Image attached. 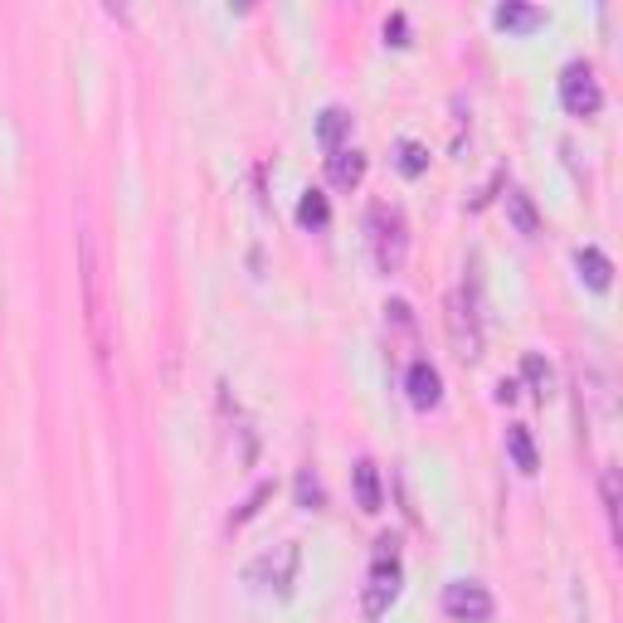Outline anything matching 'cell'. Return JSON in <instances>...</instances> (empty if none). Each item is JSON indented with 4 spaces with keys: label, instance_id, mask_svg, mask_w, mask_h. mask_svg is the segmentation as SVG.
Masks as SVG:
<instances>
[{
    "label": "cell",
    "instance_id": "1",
    "mask_svg": "<svg viewBox=\"0 0 623 623\" xmlns=\"http://www.w3.org/2000/svg\"><path fill=\"white\" fill-rule=\"evenodd\" d=\"M400 580H404L400 541H395V536H380L375 550H370V575H366V594H361V614H366V619H380V614L400 599Z\"/></svg>",
    "mask_w": 623,
    "mask_h": 623
},
{
    "label": "cell",
    "instance_id": "2",
    "mask_svg": "<svg viewBox=\"0 0 623 623\" xmlns=\"http://www.w3.org/2000/svg\"><path fill=\"white\" fill-rule=\"evenodd\" d=\"M366 234H370V254L380 273H400L404 254H409V224L395 205H370L366 215Z\"/></svg>",
    "mask_w": 623,
    "mask_h": 623
},
{
    "label": "cell",
    "instance_id": "3",
    "mask_svg": "<svg viewBox=\"0 0 623 623\" xmlns=\"http://www.w3.org/2000/svg\"><path fill=\"white\" fill-rule=\"evenodd\" d=\"M297 565H302V546L297 541H278L273 550H263L249 560L244 580L258 589H278V594H293V580H297Z\"/></svg>",
    "mask_w": 623,
    "mask_h": 623
},
{
    "label": "cell",
    "instance_id": "4",
    "mask_svg": "<svg viewBox=\"0 0 623 623\" xmlns=\"http://www.w3.org/2000/svg\"><path fill=\"white\" fill-rule=\"evenodd\" d=\"M443 322H448V336H453V351H458L463 361H477V356H482V317H477V302L463 293V288L448 293Z\"/></svg>",
    "mask_w": 623,
    "mask_h": 623
},
{
    "label": "cell",
    "instance_id": "5",
    "mask_svg": "<svg viewBox=\"0 0 623 623\" xmlns=\"http://www.w3.org/2000/svg\"><path fill=\"white\" fill-rule=\"evenodd\" d=\"M560 103L570 117H594L599 103H604V88H599V78L589 69L585 59H570L565 69H560Z\"/></svg>",
    "mask_w": 623,
    "mask_h": 623
},
{
    "label": "cell",
    "instance_id": "6",
    "mask_svg": "<svg viewBox=\"0 0 623 623\" xmlns=\"http://www.w3.org/2000/svg\"><path fill=\"white\" fill-rule=\"evenodd\" d=\"M492 589L477 585V580H453V585H443V614L458 623H487L492 619Z\"/></svg>",
    "mask_w": 623,
    "mask_h": 623
},
{
    "label": "cell",
    "instance_id": "7",
    "mask_svg": "<svg viewBox=\"0 0 623 623\" xmlns=\"http://www.w3.org/2000/svg\"><path fill=\"white\" fill-rule=\"evenodd\" d=\"M78 258H83V283H88V322H93V341H98V356H108L103 297H98V244H93V234H88V229L78 234Z\"/></svg>",
    "mask_w": 623,
    "mask_h": 623
},
{
    "label": "cell",
    "instance_id": "8",
    "mask_svg": "<svg viewBox=\"0 0 623 623\" xmlns=\"http://www.w3.org/2000/svg\"><path fill=\"white\" fill-rule=\"evenodd\" d=\"M404 390H409V404H414V409H434V404L443 400L439 370L429 366L424 356H419V361H409V370H404Z\"/></svg>",
    "mask_w": 623,
    "mask_h": 623
},
{
    "label": "cell",
    "instance_id": "9",
    "mask_svg": "<svg viewBox=\"0 0 623 623\" xmlns=\"http://www.w3.org/2000/svg\"><path fill=\"white\" fill-rule=\"evenodd\" d=\"M327 181L341 185V190H356V185L366 181V151H356V147L327 151Z\"/></svg>",
    "mask_w": 623,
    "mask_h": 623
},
{
    "label": "cell",
    "instance_id": "10",
    "mask_svg": "<svg viewBox=\"0 0 623 623\" xmlns=\"http://www.w3.org/2000/svg\"><path fill=\"white\" fill-rule=\"evenodd\" d=\"M351 482H356V507H361V512H380V507H385V487H380V468H375L370 458H361V463L351 468Z\"/></svg>",
    "mask_w": 623,
    "mask_h": 623
},
{
    "label": "cell",
    "instance_id": "11",
    "mask_svg": "<svg viewBox=\"0 0 623 623\" xmlns=\"http://www.w3.org/2000/svg\"><path fill=\"white\" fill-rule=\"evenodd\" d=\"M351 127H356V117L331 103V108H322V117H317V142L327 151H341L346 147V137H351Z\"/></svg>",
    "mask_w": 623,
    "mask_h": 623
},
{
    "label": "cell",
    "instance_id": "12",
    "mask_svg": "<svg viewBox=\"0 0 623 623\" xmlns=\"http://www.w3.org/2000/svg\"><path fill=\"white\" fill-rule=\"evenodd\" d=\"M575 268H580V278H585L594 293H604V288H609V278H614V263H609V254H604V249H594V244L575 249Z\"/></svg>",
    "mask_w": 623,
    "mask_h": 623
},
{
    "label": "cell",
    "instance_id": "13",
    "mask_svg": "<svg viewBox=\"0 0 623 623\" xmlns=\"http://www.w3.org/2000/svg\"><path fill=\"white\" fill-rule=\"evenodd\" d=\"M507 215H512L516 234H526V239L541 234V215H536V205H531V195L521 185H507Z\"/></svg>",
    "mask_w": 623,
    "mask_h": 623
},
{
    "label": "cell",
    "instance_id": "14",
    "mask_svg": "<svg viewBox=\"0 0 623 623\" xmlns=\"http://www.w3.org/2000/svg\"><path fill=\"white\" fill-rule=\"evenodd\" d=\"M507 453H512V463L526 477L541 468V453H536V439H531V429H526V424H512V429H507Z\"/></svg>",
    "mask_w": 623,
    "mask_h": 623
},
{
    "label": "cell",
    "instance_id": "15",
    "mask_svg": "<svg viewBox=\"0 0 623 623\" xmlns=\"http://www.w3.org/2000/svg\"><path fill=\"white\" fill-rule=\"evenodd\" d=\"M297 224L302 229H327L331 224V205L322 190H302V200H297Z\"/></svg>",
    "mask_w": 623,
    "mask_h": 623
},
{
    "label": "cell",
    "instance_id": "16",
    "mask_svg": "<svg viewBox=\"0 0 623 623\" xmlns=\"http://www.w3.org/2000/svg\"><path fill=\"white\" fill-rule=\"evenodd\" d=\"M541 20H546V10H536V5H521V0L497 5V25H502V30H536Z\"/></svg>",
    "mask_w": 623,
    "mask_h": 623
},
{
    "label": "cell",
    "instance_id": "17",
    "mask_svg": "<svg viewBox=\"0 0 623 623\" xmlns=\"http://www.w3.org/2000/svg\"><path fill=\"white\" fill-rule=\"evenodd\" d=\"M263 502H273V482H268V477L258 482V487L244 497V502H239V507H234V512H229V526H249V521L263 512Z\"/></svg>",
    "mask_w": 623,
    "mask_h": 623
},
{
    "label": "cell",
    "instance_id": "18",
    "mask_svg": "<svg viewBox=\"0 0 623 623\" xmlns=\"http://www.w3.org/2000/svg\"><path fill=\"white\" fill-rule=\"evenodd\" d=\"M599 487H604V516H609V531H614V541H619V468H614V463L604 468Z\"/></svg>",
    "mask_w": 623,
    "mask_h": 623
},
{
    "label": "cell",
    "instance_id": "19",
    "mask_svg": "<svg viewBox=\"0 0 623 623\" xmlns=\"http://www.w3.org/2000/svg\"><path fill=\"white\" fill-rule=\"evenodd\" d=\"M395 161H400L404 176H424V171H429V151L419 147V142H409V137L395 147Z\"/></svg>",
    "mask_w": 623,
    "mask_h": 623
},
{
    "label": "cell",
    "instance_id": "20",
    "mask_svg": "<svg viewBox=\"0 0 623 623\" xmlns=\"http://www.w3.org/2000/svg\"><path fill=\"white\" fill-rule=\"evenodd\" d=\"M521 375H526V385L546 400V395H550V366L536 356V351H526V356H521Z\"/></svg>",
    "mask_w": 623,
    "mask_h": 623
},
{
    "label": "cell",
    "instance_id": "21",
    "mask_svg": "<svg viewBox=\"0 0 623 623\" xmlns=\"http://www.w3.org/2000/svg\"><path fill=\"white\" fill-rule=\"evenodd\" d=\"M322 502H327V497H322V482H317V473H312V468H302V473H297V507L322 512Z\"/></svg>",
    "mask_w": 623,
    "mask_h": 623
},
{
    "label": "cell",
    "instance_id": "22",
    "mask_svg": "<svg viewBox=\"0 0 623 623\" xmlns=\"http://www.w3.org/2000/svg\"><path fill=\"white\" fill-rule=\"evenodd\" d=\"M385 317H390L400 331H414V307H409L404 297H390V302H385Z\"/></svg>",
    "mask_w": 623,
    "mask_h": 623
},
{
    "label": "cell",
    "instance_id": "23",
    "mask_svg": "<svg viewBox=\"0 0 623 623\" xmlns=\"http://www.w3.org/2000/svg\"><path fill=\"white\" fill-rule=\"evenodd\" d=\"M404 30H409V25H404V15H390V20H385V39H390V44H409Z\"/></svg>",
    "mask_w": 623,
    "mask_h": 623
},
{
    "label": "cell",
    "instance_id": "24",
    "mask_svg": "<svg viewBox=\"0 0 623 623\" xmlns=\"http://www.w3.org/2000/svg\"><path fill=\"white\" fill-rule=\"evenodd\" d=\"M516 390H521V385H516V380H507V375L497 380V400H502V404H512V400H516Z\"/></svg>",
    "mask_w": 623,
    "mask_h": 623
}]
</instances>
